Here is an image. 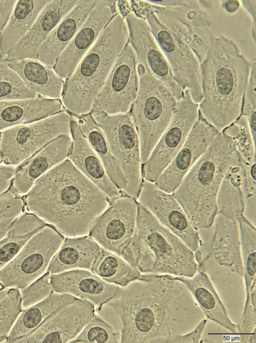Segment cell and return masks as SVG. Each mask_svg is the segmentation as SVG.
<instances>
[{
	"label": "cell",
	"instance_id": "cell-1",
	"mask_svg": "<svg viewBox=\"0 0 256 343\" xmlns=\"http://www.w3.org/2000/svg\"><path fill=\"white\" fill-rule=\"evenodd\" d=\"M106 304L122 322L120 342L167 343L205 318L186 286L162 274H141Z\"/></svg>",
	"mask_w": 256,
	"mask_h": 343
},
{
	"label": "cell",
	"instance_id": "cell-2",
	"mask_svg": "<svg viewBox=\"0 0 256 343\" xmlns=\"http://www.w3.org/2000/svg\"><path fill=\"white\" fill-rule=\"evenodd\" d=\"M26 203L28 210L70 238L88 235L110 205L106 194L69 159L36 181Z\"/></svg>",
	"mask_w": 256,
	"mask_h": 343
},
{
	"label": "cell",
	"instance_id": "cell-3",
	"mask_svg": "<svg viewBox=\"0 0 256 343\" xmlns=\"http://www.w3.org/2000/svg\"><path fill=\"white\" fill-rule=\"evenodd\" d=\"M251 63L230 38L210 36L208 49L200 63L201 116L218 132L241 116Z\"/></svg>",
	"mask_w": 256,
	"mask_h": 343
},
{
	"label": "cell",
	"instance_id": "cell-4",
	"mask_svg": "<svg viewBox=\"0 0 256 343\" xmlns=\"http://www.w3.org/2000/svg\"><path fill=\"white\" fill-rule=\"evenodd\" d=\"M239 162L232 140L218 132L172 192L196 230L212 224L219 188L228 170Z\"/></svg>",
	"mask_w": 256,
	"mask_h": 343
},
{
	"label": "cell",
	"instance_id": "cell-5",
	"mask_svg": "<svg viewBox=\"0 0 256 343\" xmlns=\"http://www.w3.org/2000/svg\"><path fill=\"white\" fill-rule=\"evenodd\" d=\"M120 257L144 274L190 278L198 272L194 252L139 204L134 234Z\"/></svg>",
	"mask_w": 256,
	"mask_h": 343
},
{
	"label": "cell",
	"instance_id": "cell-6",
	"mask_svg": "<svg viewBox=\"0 0 256 343\" xmlns=\"http://www.w3.org/2000/svg\"><path fill=\"white\" fill-rule=\"evenodd\" d=\"M128 40L126 22L118 12L105 27L64 84L62 102L74 116L91 112L116 61Z\"/></svg>",
	"mask_w": 256,
	"mask_h": 343
},
{
	"label": "cell",
	"instance_id": "cell-7",
	"mask_svg": "<svg viewBox=\"0 0 256 343\" xmlns=\"http://www.w3.org/2000/svg\"><path fill=\"white\" fill-rule=\"evenodd\" d=\"M138 90L130 116L139 136L143 164L169 125L177 100L164 84L138 64Z\"/></svg>",
	"mask_w": 256,
	"mask_h": 343
},
{
	"label": "cell",
	"instance_id": "cell-8",
	"mask_svg": "<svg viewBox=\"0 0 256 343\" xmlns=\"http://www.w3.org/2000/svg\"><path fill=\"white\" fill-rule=\"evenodd\" d=\"M156 4L148 0H132V12L148 22L152 33L166 56L174 78L184 90H190L194 102L202 99L200 62L194 52L158 18Z\"/></svg>",
	"mask_w": 256,
	"mask_h": 343
},
{
	"label": "cell",
	"instance_id": "cell-9",
	"mask_svg": "<svg viewBox=\"0 0 256 343\" xmlns=\"http://www.w3.org/2000/svg\"><path fill=\"white\" fill-rule=\"evenodd\" d=\"M90 113L104 134L125 177L126 186L124 191L137 199L143 182L140 144L130 114H108L94 105Z\"/></svg>",
	"mask_w": 256,
	"mask_h": 343
},
{
	"label": "cell",
	"instance_id": "cell-10",
	"mask_svg": "<svg viewBox=\"0 0 256 343\" xmlns=\"http://www.w3.org/2000/svg\"><path fill=\"white\" fill-rule=\"evenodd\" d=\"M72 116L60 111L30 124L4 131L0 138V156L4 162L17 166L62 135L70 136Z\"/></svg>",
	"mask_w": 256,
	"mask_h": 343
},
{
	"label": "cell",
	"instance_id": "cell-11",
	"mask_svg": "<svg viewBox=\"0 0 256 343\" xmlns=\"http://www.w3.org/2000/svg\"><path fill=\"white\" fill-rule=\"evenodd\" d=\"M65 237L51 224L32 237L18 255L0 271V282L6 288L20 289L47 270Z\"/></svg>",
	"mask_w": 256,
	"mask_h": 343
},
{
	"label": "cell",
	"instance_id": "cell-12",
	"mask_svg": "<svg viewBox=\"0 0 256 343\" xmlns=\"http://www.w3.org/2000/svg\"><path fill=\"white\" fill-rule=\"evenodd\" d=\"M199 116L198 104L192 100L190 90L186 89L178 100L172 119L143 164L144 180L155 182L182 148Z\"/></svg>",
	"mask_w": 256,
	"mask_h": 343
},
{
	"label": "cell",
	"instance_id": "cell-13",
	"mask_svg": "<svg viewBox=\"0 0 256 343\" xmlns=\"http://www.w3.org/2000/svg\"><path fill=\"white\" fill-rule=\"evenodd\" d=\"M138 65L136 54L128 40L94 105L108 114L128 112L138 90Z\"/></svg>",
	"mask_w": 256,
	"mask_h": 343
},
{
	"label": "cell",
	"instance_id": "cell-14",
	"mask_svg": "<svg viewBox=\"0 0 256 343\" xmlns=\"http://www.w3.org/2000/svg\"><path fill=\"white\" fill-rule=\"evenodd\" d=\"M210 240L194 252L198 271L206 272L212 265L226 268L241 276L244 268L238 221L216 214Z\"/></svg>",
	"mask_w": 256,
	"mask_h": 343
},
{
	"label": "cell",
	"instance_id": "cell-15",
	"mask_svg": "<svg viewBox=\"0 0 256 343\" xmlns=\"http://www.w3.org/2000/svg\"><path fill=\"white\" fill-rule=\"evenodd\" d=\"M138 204L127 194L116 199L96 220L89 236L102 248L120 256L134 234Z\"/></svg>",
	"mask_w": 256,
	"mask_h": 343
},
{
	"label": "cell",
	"instance_id": "cell-16",
	"mask_svg": "<svg viewBox=\"0 0 256 343\" xmlns=\"http://www.w3.org/2000/svg\"><path fill=\"white\" fill-rule=\"evenodd\" d=\"M138 200L140 204L178 236L193 252L197 250L200 244L198 230L172 193L160 188L155 182L144 180Z\"/></svg>",
	"mask_w": 256,
	"mask_h": 343
},
{
	"label": "cell",
	"instance_id": "cell-17",
	"mask_svg": "<svg viewBox=\"0 0 256 343\" xmlns=\"http://www.w3.org/2000/svg\"><path fill=\"white\" fill-rule=\"evenodd\" d=\"M94 312L92 302L76 298L55 310L36 328L12 342H68L79 334Z\"/></svg>",
	"mask_w": 256,
	"mask_h": 343
},
{
	"label": "cell",
	"instance_id": "cell-18",
	"mask_svg": "<svg viewBox=\"0 0 256 343\" xmlns=\"http://www.w3.org/2000/svg\"><path fill=\"white\" fill-rule=\"evenodd\" d=\"M124 19L128 30L129 42L138 64L164 84L177 101L180 100L184 90L174 80L170 64L146 21L136 16L132 12Z\"/></svg>",
	"mask_w": 256,
	"mask_h": 343
},
{
	"label": "cell",
	"instance_id": "cell-19",
	"mask_svg": "<svg viewBox=\"0 0 256 343\" xmlns=\"http://www.w3.org/2000/svg\"><path fill=\"white\" fill-rule=\"evenodd\" d=\"M117 13L116 0H97L95 6L53 67L59 77L67 79L72 74L80 60Z\"/></svg>",
	"mask_w": 256,
	"mask_h": 343
},
{
	"label": "cell",
	"instance_id": "cell-20",
	"mask_svg": "<svg viewBox=\"0 0 256 343\" xmlns=\"http://www.w3.org/2000/svg\"><path fill=\"white\" fill-rule=\"evenodd\" d=\"M218 132L199 112L198 118L184 143L156 181L157 186L172 193Z\"/></svg>",
	"mask_w": 256,
	"mask_h": 343
},
{
	"label": "cell",
	"instance_id": "cell-21",
	"mask_svg": "<svg viewBox=\"0 0 256 343\" xmlns=\"http://www.w3.org/2000/svg\"><path fill=\"white\" fill-rule=\"evenodd\" d=\"M50 282L54 292L88 300L98 307V310L114 298L120 290L118 286L107 282L82 269L50 274Z\"/></svg>",
	"mask_w": 256,
	"mask_h": 343
},
{
	"label": "cell",
	"instance_id": "cell-22",
	"mask_svg": "<svg viewBox=\"0 0 256 343\" xmlns=\"http://www.w3.org/2000/svg\"><path fill=\"white\" fill-rule=\"evenodd\" d=\"M79 0H50L38 16L26 35L4 58L8 62L37 60L38 52L48 36Z\"/></svg>",
	"mask_w": 256,
	"mask_h": 343
},
{
	"label": "cell",
	"instance_id": "cell-23",
	"mask_svg": "<svg viewBox=\"0 0 256 343\" xmlns=\"http://www.w3.org/2000/svg\"><path fill=\"white\" fill-rule=\"evenodd\" d=\"M70 130L73 144L69 160L107 196L110 204L121 196L120 190L108 176L100 158L82 134L78 120L72 116Z\"/></svg>",
	"mask_w": 256,
	"mask_h": 343
},
{
	"label": "cell",
	"instance_id": "cell-24",
	"mask_svg": "<svg viewBox=\"0 0 256 343\" xmlns=\"http://www.w3.org/2000/svg\"><path fill=\"white\" fill-rule=\"evenodd\" d=\"M72 143L70 136H60L24 161L16 168L10 188L18 195L27 193L38 178L66 159Z\"/></svg>",
	"mask_w": 256,
	"mask_h": 343
},
{
	"label": "cell",
	"instance_id": "cell-25",
	"mask_svg": "<svg viewBox=\"0 0 256 343\" xmlns=\"http://www.w3.org/2000/svg\"><path fill=\"white\" fill-rule=\"evenodd\" d=\"M97 0H79L58 22L40 47L37 60L53 68L95 6Z\"/></svg>",
	"mask_w": 256,
	"mask_h": 343
},
{
	"label": "cell",
	"instance_id": "cell-26",
	"mask_svg": "<svg viewBox=\"0 0 256 343\" xmlns=\"http://www.w3.org/2000/svg\"><path fill=\"white\" fill-rule=\"evenodd\" d=\"M162 275L182 282L192 296L205 318L232 333L237 334L236 324L229 318L224 305L206 272L198 271L190 278Z\"/></svg>",
	"mask_w": 256,
	"mask_h": 343
},
{
	"label": "cell",
	"instance_id": "cell-27",
	"mask_svg": "<svg viewBox=\"0 0 256 343\" xmlns=\"http://www.w3.org/2000/svg\"><path fill=\"white\" fill-rule=\"evenodd\" d=\"M62 110L56 99L32 98L0 101V130L44 118Z\"/></svg>",
	"mask_w": 256,
	"mask_h": 343
},
{
	"label": "cell",
	"instance_id": "cell-28",
	"mask_svg": "<svg viewBox=\"0 0 256 343\" xmlns=\"http://www.w3.org/2000/svg\"><path fill=\"white\" fill-rule=\"evenodd\" d=\"M100 248L89 236L67 238L52 258L46 271L56 274L74 269L90 270Z\"/></svg>",
	"mask_w": 256,
	"mask_h": 343
},
{
	"label": "cell",
	"instance_id": "cell-29",
	"mask_svg": "<svg viewBox=\"0 0 256 343\" xmlns=\"http://www.w3.org/2000/svg\"><path fill=\"white\" fill-rule=\"evenodd\" d=\"M8 64L25 84L36 93L54 99L62 96L64 86V80L50 67L33 59Z\"/></svg>",
	"mask_w": 256,
	"mask_h": 343
},
{
	"label": "cell",
	"instance_id": "cell-30",
	"mask_svg": "<svg viewBox=\"0 0 256 343\" xmlns=\"http://www.w3.org/2000/svg\"><path fill=\"white\" fill-rule=\"evenodd\" d=\"M51 0H17L10 18L0 33V58L26 35L41 10Z\"/></svg>",
	"mask_w": 256,
	"mask_h": 343
},
{
	"label": "cell",
	"instance_id": "cell-31",
	"mask_svg": "<svg viewBox=\"0 0 256 343\" xmlns=\"http://www.w3.org/2000/svg\"><path fill=\"white\" fill-rule=\"evenodd\" d=\"M76 298L68 294L52 291L44 300L20 312L6 342H12L16 338L34 330L55 310L72 302Z\"/></svg>",
	"mask_w": 256,
	"mask_h": 343
},
{
	"label": "cell",
	"instance_id": "cell-32",
	"mask_svg": "<svg viewBox=\"0 0 256 343\" xmlns=\"http://www.w3.org/2000/svg\"><path fill=\"white\" fill-rule=\"evenodd\" d=\"M76 118H78V123L82 134L100 158L108 176L120 190H124L126 186L125 177L111 152L104 134L92 114Z\"/></svg>",
	"mask_w": 256,
	"mask_h": 343
},
{
	"label": "cell",
	"instance_id": "cell-33",
	"mask_svg": "<svg viewBox=\"0 0 256 343\" xmlns=\"http://www.w3.org/2000/svg\"><path fill=\"white\" fill-rule=\"evenodd\" d=\"M90 270L104 281L120 287L138 280L141 275L121 257L102 247Z\"/></svg>",
	"mask_w": 256,
	"mask_h": 343
},
{
	"label": "cell",
	"instance_id": "cell-34",
	"mask_svg": "<svg viewBox=\"0 0 256 343\" xmlns=\"http://www.w3.org/2000/svg\"><path fill=\"white\" fill-rule=\"evenodd\" d=\"M186 8H165L154 12L158 20L194 52L200 62L208 49L202 38L194 30L186 17Z\"/></svg>",
	"mask_w": 256,
	"mask_h": 343
},
{
	"label": "cell",
	"instance_id": "cell-35",
	"mask_svg": "<svg viewBox=\"0 0 256 343\" xmlns=\"http://www.w3.org/2000/svg\"><path fill=\"white\" fill-rule=\"evenodd\" d=\"M242 184V172L238 164L228 170L220 185L216 200V214L237 221L244 216Z\"/></svg>",
	"mask_w": 256,
	"mask_h": 343
},
{
	"label": "cell",
	"instance_id": "cell-36",
	"mask_svg": "<svg viewBox=\"0 0 256 343\" xmlns=\"http://www.w3.org/2000/svg\"><path fill=\"white\" fill-rule=\"evenodd\" d=\"M241 244L242 256L246 288L244 308L252 304L250 294L256 288V226L244 216L238 220Z\"/></svg>",
	"mask_w": 256,
	"mask_h": 343
},
{
	"label": "cell",
	"instance_id": "cell-37",
	"mask_svg": "<svg viewBox=\"0 0 256 343\" xmlns=\"http://www.w3.org/2000/svg\"><path fill=\"white\" fill-rule=\"evenodd\" d=\"M37 232L34 223L26 216L22 214L16 218L6 236L0 240V271Z\"/></svg>",
	"mask_w": 256,
	"mask_h": 343
},
{
	"label": "cell",
	"instance_id": "cell-38",
	"mask_svg": "<svg viewBox=\"0 0 256 343\" xmlns=\"http://www.w3.org/2000/svg\"><path fill=\"white\" fill-rule=\"evenodd\" d=\"M222 131L232 140L240 162L248 164L256 162V140L253 139L246 117L241 115Z\"/></svg>",
	"mask_w": 256,
	"mask_h": 343
},
{
	"label": "cell",
	"instance_id": "cell-39",
	"mask_svg": "<svg viewBox=\"0 0 256 343\" xmlns=\"http://www.w3.org/2000/svg\"><path fill=\"white\" fill-rule=\"evenodd\" d=\"M38 94L30 89L19 76L0 58V101L32 98Z\"/></svg>",
	"mask_w": 256,
	"mask_h": 343
},
{
	"label": "cell",
	"instance_id": "cell-40",
	"mask_svg": "<svg viewBox=\"0 0 256 343\" xmlns=\"http://www.w3.org/2000/svg\"><path fill=\"white\" fill-rule=\"evenodd\" d=\"M22 310L19 290L10 288L7 295L0 300V342L6 340Z\"/></svg>",
	"mask_w": 256,
	"mask_h": 343
},
{
	"label": "cell",
	"instance_id": "cell-41",
	"mask_svg": "<svg viewBox=\"0 0 256 343\" xmlns=\"http://www.w3.org/2000/svg\"><path fill=\"white\" fill-rule=\"evenodd\" d=\"M114 328L96 314L86 324L79 334L68 342L116 343Z\"/></svg>",
	"mask_w": 256,
	"mask_h": 343
},
{
	"label": "cell",
	"instance_id": "cell-42",
	"mask_svg": "<svg viewBox=\"0 0 256 343\" xmlns=\"http://www.w3.org/2000/svg\"><path fill=\"white\" fill-rule=\"evenodd\" d=\"M50 274L46 271L30 284L20 288L21 306L26 309L46 298L52 291Z\"/></svg>",
	"mask_w": 256,
	"mask_h": 343
},
{
	"label": "cell",
	"instance_id": "cell-43",
	"mask_svg": "<svg viewBox=\"0 0 256 343\" xmlns=\"http://www.w3.org/2000/svg\"><path fill=\"white\" fill-rule=\"evenodd\" d=\"M256 62L251 63L248 84L244 93L241 115L248 119L253 139L256 140Z\"/></svg>",
	"mask_w": 256,
	"mask_h": 343
},
{
	"label": "cell",
	"instance_id": "cell-44",
	"mask_svg": "<svg viewBox=\"0 0 256 343\" xmlns=\"http://www.w3.org/2000/svg\"><path fill=\"white\" fill-rule=\"evenodd\" d=\"M24 202L11 188L0 194V220L16 218L23 211Z\"/></svg>",
	"mask_w": 256,
	"mask_h": 343
},
{
	"label": "cell",
	"instance_id": "cell-45",
	"mask_svg": "<svg viewBox=\"0 0 256 343\" xmlns=\"http://www.w3.org/2000/svg\"><path fill=\"white\" fill-rule=\"evenodd\" d=\"M207 320H201L192 330L185 334L176 335L168 341L167 343H198L206 325Z\"/></svg>",
	"mask_w": 256,
	"mask_h": 343
},
{
	"label": "cell",
	"instance_id": "cell-46",
	"mask_svg": "<svg viewBox=\"0 0 256 343\" xmlns=\"http://www.w3.org/2000/svg\"><path fill=\"white\" fill-rule=\"evenodd\" d=\"M149 2L164 8H182L189 9L200 8L198 0H148Z\"/></svg>",
	"mask_w": 256,
	"mask_h": 343
},
{
	"label": "cell",
	"instance_id": "cell-47",
	"mask_svg": "<svg viewBox=\"0 0 256 343\" xmlns=\"http://www.w3.org/2000/svg\"><path fill=\"white\" fill-rule=\"evenodd\" d=\"M16 1L0 0V33L6 26Z\"/></svg>",
	"mask_w": 256,
	"mask_h": 343
},
{
	"label": "cell",
	"instance_id": "cell-48",
	"mask_svg": "<svg viewBox=\"0 0 256 343\" xmlns=\"http://www.w3.org/2000/svg\"><path fill=\"white\" fill-rule=\"evenodd\" d=\"M242 7L248 13L252 22V35L255 42L256 41V0H242Z\"/></svg>",
	"mask_w": 256,
	"mask_h": 343
},
{
	"label": "cell",
	"instance_id": "cell-49",
	"mask_svg": "<svg viewBox=\"0 0 256 343\" xmlns=\"http://www.w3.org/2000/svg\"><path fill=\"white\" fill-rule=\"evenodd\" d=\"M118 12L124 18L130 12H132L130 0L116 1Z\"/></svg>",
	"mask_w": 256,
	"mask_h": 343
},
{
	"label": "cell",
	"instance_id": "cell-50",
	"mask_svg": "<svg viewBox=\"0 0 256 343\" xmlns=\"http://www.w3.org/2000/svg\"><path fill=\"white\" fill-rule=\"evenodd\" d=\"M16 220L15 218H9L0 220V240L6 236Z\"/></svg>",
	"mask_w": 256,
	"mask_h": 343
},
{
	"label": "cell",
	"instance_id": "cell-51",
	"mask_svg": "<svg viewBox=\"0 0 256 343\" xmlns=\"http://www.w3.org/2000/svg\"><path fill=\"white\" fill-rule=\"evenodd\" d=\"M221 6L227 12L232 13L238 10L240 6L238 0H222Z\"/></svg>",
	"mask_w": 256,
	"mask_h": 343
},
{
	"label": "cell",
	"instance_id": "cell-52",
	"mask_svg": "<svg viewBox=\"0 0 256 343\" xmlns=\"http://www.w3.org/2000/svg\"><path fill=\"white\" fill-rule=\"evenodd\" d=\"M8 186V184L6 176L3 170L0 168V194L6 191Z\"/></svg>",
	"mask_w": 256,
	"mask_h": 343
},
{
	"label": "cell",
	"instance_id": "cell-53",
	"mask_svg": "<svg viewBox=\"0 0 256 343\" xmlns=\"http://www.w3.org/2000/svg\"><path fill=\"white\" fill-rule=\"evenodd\" d=\"M212 2V0H198L200 6L206 8H211Z\"/></svg>",
	"mask_w": 256,
	"mask_h": 343
},
{
	"label": "cell",
	"instance_id": "cell-54",
	"mask_svg": "<svg viewBox=\"0 0 256 343\" xmlns=\"http://www.w3.org/2000/svg\"><path fill=\"white\" fill-rule=\"evenodd\" d=\"M8 288H0V300L4 298L8 294L9 290Z\"/></svg>",
	"mask_w": 256,
	"mask_h": 343
},
{
	"label": "cell",
	"instance_id": "cell-55",
	"mask_svg": "<svg viewBox=\"0 0 256 343\" xmlns=\"http://www.w3.org/2000/svg\"><path fill=\"white\" fill-rule=\"evenodd\" d=\"M255 289H256V288H255ZM242 314L245 315V316H254V315H256V314H252V315H246V314Z\"/></svg>",
	"mask_w": 256,
	"mask_h": 343
},
{
	"label": "cell",
	"instance_id": "cell-56",
	"mask_svg": "<svg viewBox=\"0 0 256 343\" xmlns=\"http://www.w3.org/2000/svg\"><path fill=\"white\" fill-rule=\"evenodd\" d=\"M2 288V284L0 282V288Z\"/></svg>",
	"mask_w": 256,
	"mask_h": 343
},
{
	"label": "cell",
	"instance_id": "cell-57",
	"mask_svg": "<svg viewBox=\"0 0 256 343\" xmlns=\"http://www.w3.org/2000/svg\"><path fill=\"white\" fill-rule=\"evenodd\" d=\"M0 160H1V158H0Z\"/></svg>",
	"mask_w": 256,
	"mask_h": 343
}]
</instances>
